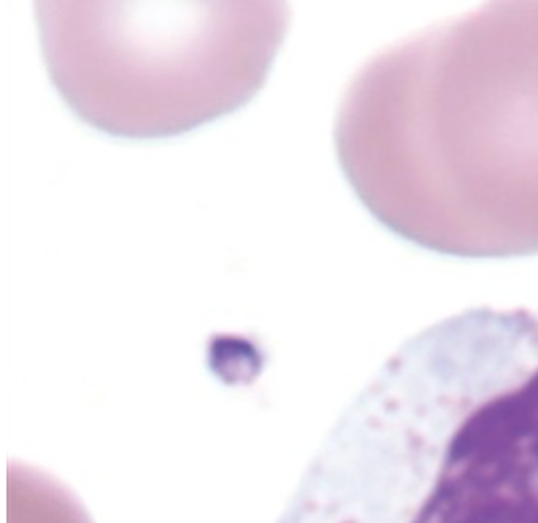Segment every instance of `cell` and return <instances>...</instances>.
<instances>
[{
    "instance_id": "1",
    "label": "cell",
    "mask_w": 538,
    "mask_h": 523,
    "mask_svg": "<svg viewBox=\"0 0 538 523\" xmlns=\"http://www.w3.org/2000/svg\"><path fill=\"white\" fill-rule=\"evenodd\" d=\"M268 2L36 4L50 79L91 126L156 139L231 113L261 86L285 18Z\"/></svg>"
},
{
    "instance_id": "2",
    "label": "cell",
    "mask_w": 538,
    "mask_h": 523,
    "mask_svg": "<svg viewBox=\"0 0 538 523\" xmlns=\"http://www.w3.org/2000/svg\"><path fill=\"white\" fill-rule=\"evenodd\" d=\"M356 523H538V331L443 362L372 456Z\"/></svg>"
},
{
    "instance_id": "3",
    "label": "cell",
    "mask_w": 538,
    "mask_h": 523,
    "mask_svg": "<svg viewBox=\"0 0 538 523\" xmlns=\"http://www.w3.org/2000/svg\"><path fill=\"white\" fill-rule=\"evenodd\" d=\"M464 221L452 253L538 251V4L498 5L469 25Z\"/></svg>"
}]
</instances>
